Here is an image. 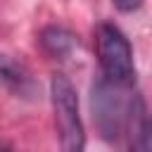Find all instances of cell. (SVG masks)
Instances as JSON below:
<instances>
[{"label":"cell","mask_w":152,"mask_h":152,"mask_svg":"<svg viewBox=\"0 0 152 152\" xmlns=\"http://www.w3.org/2000/svg\"><path fill=\"white\" fill-rule=\"evenodd\" d=\"M131 88L133 86H119L102 76L97 78V83H93L90 93L93 121L97 131L109 140L119 138V133H124V128L131 126L133 114L140 104V100L131 93Z\"/></svg>","instance_id":"cell-1"},{"label":"cell","mask_w":152,"mask_h":152,"mask_svg":"<svg viewBox=\"0 0 152 152\" xmlns=\"http://www.w3.org/2000/svg\"><path fill=\"white\" fill-rule=\"evenodd\" d=\"M50 102L55 128L59 138L62 152H86V128L78 109V95L74 83L64 74H55L50 78Z\"/></svg>","instance_id":"cell-2"},{"label":"cell","mask_w":152,"mask_h":152,"mask_svg":"<svg viewBox=\"0 0 152 152\" xmlns=\"http://www.w3.org/2000/svg\"><path fill=\"white\" fill-rule=\"evenodd\" d=\"M95 55L100 64V76L119 83V86H133L135 83V59L133 48L126 38V33L109 21L97 24L95 28Z\"/></svg>","instance_id":"cell-3"},{"label":"cell","mask_w":152,"mask_h":152,"mask_svg":"<svg viewBox=\"0 0 152 152\" xmlns=\"http://www.w3.org/2000/svg\"><path fill=\"white\" fill-rule=\"evenodd\" d=\"M40 45L43 50L52 57V59H66L76 48H78V40L71 31H66L64 26H57V24H50L40 31Z\"/></svg>","instance_id":"cell-4"},{"label":"cell","mask_w":152,"mask_h":152,"mask_svg":"<svg viewBox=\"0 0 152 152\" xmlns=\"http://www.w3.org/2000/svg\"><path fill=\"white\" fill-rule=\"evenodd\" d=\"M0 86L12 93H19V95H26L33 90L31 74L17 59H12L10 55H2V52H0Z\"/></svg>","instance_id":"cell-5"},{"label":"cell","mask_w":152,"mask_h":152,"mask_svg":"<svg viewBox=\"0 0 152 152\" xmlns=\"http://www.w3.org/2000/svg\"><path fill=\"white\" fill-rule=\"evenodd\" d=\"M128 128L133 131V152H152V114L142 102L138 104Z\"/></svg>","instance_id":"cell-6"},{"label":"cell","mask_w":152,"mask_h":152,"mask_svg":"<svg viewBox=\"0 0 152 152\" xmlns=\"http://www.w3.org/2000/svg\"><path fill=\"white\" fill-rule=\"evenodd\" d=\"M112 2H114V7L119 12H135L142 5V0H112Z\"/></svg>","instance_id":"cell-7"},{"label":"cell","mask_w":152,"mask_h":152,"mask_svg":"<svg viewBox=\"0 0 152 152\" xmlns=\"http://www.w3.org/2000/svg\"><path fill=\"white\" fill-rule=\"evenodd\" d=\"M0 152H12V145H10L5 138H0Z\"/></svg>","instance_id":"cell-8"}]
</instances>
